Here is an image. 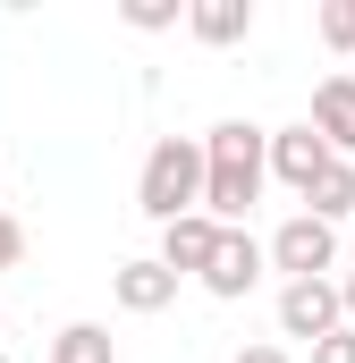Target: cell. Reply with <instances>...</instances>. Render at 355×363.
Wrapping results in <instances>:
<instances>
[{
  "instance_id": "5",
  "label": "cell",
  "mask_w": 355,
  "mask_h": 363,
  "mask_svg": "<svg viewBox=\"0 0 355 363\" xmlns=\"http://www.w3.org/2000/svg\"><path fill=\"white\" fill-rule=\"evenodd\" d=\"M263 237H246V228H220V245H212V262H203V287L220 296V304H237V296H254L263 287Z\"/></svg>"
},
{
  "instance_id": "16",
  "label": "cell",
  "mask_w": 355,
  "mask_h": 363,
  "mask_svg": "<svg viewBox=\"0 0 355 363\" xmlns=\"http://www.w3.org/2000/svg\"><path fill=\"white\" fill-rule=\"evenodd\" d=\"M17 262H26V228L0 211V271H17Z\"/></svg>"
},
{
  "instance_id": "9",
  "label": "cell",
  "mask_w": 355,
  "mask_h": 363,
  "mask_svg": "<svg viewBox=\"0 0 355 363\" xmlns=\"http://www.w3.org/2000/svg\"><path fill=\"white\" fill-rule=\"evenodd\" d=\"M110 296H119V313H170V304H178V279L161 271L153 254H136V262L110 271Z\"/></svg>"
},
{
  "instance_id": "18",
  "label": "cell",
  "mask_w": 355,
  "mask_h": 363,
  "mask_svg": "<svg viewBox=\"0 0 355 363\" xmlns=\"http://www.w3.org/2000/svg\"><path fill=\"white\" fill-rule=\"evenodd\" d=\"M339 321H347V330H355V271L339 279Z\"/></svg>"
},
{
  "instance_id": "19",
  "label": "cell",
  "mask_w": 355,
  "mask_h": 363,
  "mask_svg": "<svg viewBox=\"0 0 355 363\" xmlns=\"http://www.w3.org/2000/svg\"><path fill=\"white\" fill-rule=\"evenodd\" d=\"M347 77H355V68H347Z\"/></svg>"
},
{
  "instance_id": "8",
  "label": "cell",
  "mask_w": 355,
  "mask_h": 363,
  "mask_svg": "<svg viewBox=\"0 0 355 363\" xmlns=\"http://www.w3.org/2000/svg\"><path fill=\"white\" fill-rule=\"evenodd\" d=\"M212 245H220V220H203V211H186V220H170L161 228V271L170 279H203V262H212Z\"/></svg>"
},
{
  "instance_id": "13",
  "label": "cell",
  "mask_w": 355,
  "mask_h": 363,
  "mask_svg": "<svg viewBox=\"0 0 355 363\" xmlns=\"http://www.w3.org/2000/svg\"><path fill=\"white\" fill-rule=\"evenodd\" d=\"M322 43L355 60V0H322Z\"/></svg>"
},
{
  "instance_id": "14",
  "label": "cell",
  "mask_w": 355,
  "mask_h": 363,
  "mask_svg": "<svg viewBox=\"0 0 355 363\" xmlns=\"http://www.w3.org/2000/svg\"><path fill=\"white\" fill-rule=\"evenodd\" d=\"M119 17H127L136 34H161V26H178V0H127Z\"/></svg>"
},
{
  "instance_id": "1",
  "label": "cell",
  "mask_w": 355,
  "mask_h": 363,
  "mask_svg": "<svg viewBox=\"0 0 355 363\" xmlns=\"http://www.w3.org/2000/svg\"><path fill=\"white\" fill-rule=\"evenodd\" d=\"M203 144V220H220V228H246V211L263 203V144H271V127H254V118H220L212 135H195Z\"/></svg>"
},
{
  "instance_id": "12",
  "label": "cell",
  "mask_w": 355,
  "mask_h": 363,
  "mask_svg": "<svg viewBox=\"0 0 355 363\" xmlns=\"http://www.w3.org/2000/svg\"><path fill=\"white\" fill-rule=\"evenodd\" d=\"M51 363H119V347H110L102 321H68V330L51 338Z\"/></svg>"
},
{
  "instance_id": "10",
  "label": "cell",
  "mask_w": 355,
  "mask_h": 363,
  "mask_svg": "<svg viewBox=\"0 0 355 363\" xmlns=\"http://www.w3.org/2000/svg\"><path fill=\"white\" fill-rule=\"evenodd\" d=\"M186 34H195L203 51H237V43L254 34V0H195V9H186Z\"/></svg>"
},
{
  "instance_id": "20",
  "label": "cell",
  "mask_w": 355,
  "mask_h": 363,
  "mask_svg": "<svg viewBox=\"0 0 355 363\" xmlns=\"http://www.w3.org/2000/svg\"><path fill=\"white\" fill-rule=\"evenodd\" d=\"M0 363H9V355H0Z\"/></svg>"
},
{
  "instance_id": "17",
  "label": "cell",
  "mask_w": 355,
  "mask_h": 363,
  "mask_svg": "<svg viewBox=\"0 0 355 363\" xmlns=\"http://www.w3.org/2000/svg\"><path fill=\"white\" fill-rule=\"evenodd\" d=\"M229 363H296V355H288V347H271V338H263V347H237Z\"/></svg>"
},
{
  "instance_id": "6",
  "label": "cell",
  "mask_w": 355,
  "mask_h": 363,
  "mask_svg": "<svg viewBox=\"0 0 355 363\" xmlns=\"http://www.w3.org/2000/svg\"><path fill=\"white\" fill-rule=\"evenodd\" d=\"M263 169H271L279 186H288V194H305V186H313L322 169H330V144H322V135H313L305 118H296V127H271V144H263Z\"/></svg>"
},
{
  "instance_id": "15",
  "label": "cell",
  "mask_w": 355,
  "mask_h": 363,
  "mask_svg": "<svg viewBox=\"0 0 355 363\" xmlns=\"http://www.w3.org/2000/svg\"><path fill=\"white\" fill-rule=\"evenodd\" d=\"M313 363H355V330H330V338H313Z\"/></svg>"
},
{
  "instance_id": "2",
  "label": "cell",
  "mask_w": 355,
  "mask_h": 363,
  "mask_svg": "<svg viewBox=\"0 0 355 363\" xmlns=\"http://www.w3.org/2000/svg\"><path fill=\"white\" fill-rule=\"evenodd\" d=\"M203 203V144L195 135H161L153 152H144V169H136V211L153 220V228H170Z\"/></svg>"
},
{
  "instance_id": "3",
  "label": "cell",
  "mask_w": 355,
  "mask_h": 363,
  "mask_svg": "<svg viewBox=\"0 0 355 363\" xmlns=\"http://www.w3.org/2000/svg\"><path fill=\"white\" fill-rule=\"evenodd\" d=\"M263 262H271V271H288V279H330V271H339V228H322L313 211H296V220L271 228Z\"/></svg>"
},
{
  "instance_id": "4",
  "label": "cell",
  "mask_w": 355,
  "mask_h": 363,
  "mask_svg": "<svg viewBox=\"0 0 355 363\" xmlns=\"http://www.w3.org/2000/svg\"><path fill=\"white\" fill-rule=\"evenodd\" d=\"M330 330H347L339 321V279H288L279 287V338H330Z\"/></svg>"
},
{
  "instance_id": "11",
  "label": "cell",
  "mask_w": 355,
  "mask_h": 363,
  "mask_svg": "<svg viewBox=\"0 0 355 363\" xmlns=\"http://www.w3.org/2000/svg\"><path fill=\"white\" fill-rule=\"evenodd\" d=\"M305 211H313L322 228H339V220H355V161H330L322 178L305 186Z\"/></svg>"
},
{
  "instance_id": "7",
  "label": "cell",
  "mask_w": 355,
  "mask_h": 363,
  "mask_svg": "<svg viewBox=\"0 0 355 363\" xmlns=\"http://www.w3.org/2000/svg\"><path fill=\"white\" fill-rule=\"evenodd\" d=\"M305 127L330 144V161H355V77L347 68L313 85V118H305Z\"/></svg>"
}]
</instances>
